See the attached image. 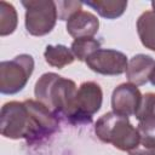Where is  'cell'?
<instances>
[{"label":"cell","instance_id":"obj_1","mask_svg":"<svg viewBox=\"0 0 155 155\" xmlns=\"http://www.w3.org/2000/svg\"><path fill=\"white\" fill-rule=\"evenodd\" d=\"M78 88L73 80L56 73L42 74L35 84L34 94L39 102L51 109L57 116L68 119L73 110Z\"/></svg>","mask_w":155,"mask_h":155},{"label":"cell","instance_id":"obj_2","mask_svg":"<svg viewBox=\"0 0 155 155\" xmlns=\"http://www.w3.org/2000/svg\"><path fill=\"white\" fill-rule=\"evenodd\" d=\"M94 132L102 142L110 143L122 151H130L140 143L138 130L132 126L128 117L114 111L105 113L97 120Z\"/></svg>","mask_w":155,"mask_h":155},{"label":"cell","instance_id":"obj_3","mask_svg":"<svg viewBox=\"0 0 155 155\" xmlns=\"http://www.w3.org/2000/svg\"><path fill=\"white\" fill-rule=\"evenodd\" d=\"M34 70V58L22 53L11 61L0 63V92L2 94H16L22 91Z\"/></svg>","mask_w":155,"mask_h":155},{"label":"cell","instance_id":"obj_4","mask_svg":"<svg viewBox=\"0 0 155 155\" xmlns=\"http://www.w3.org/2000/svg\"><path fill=\"white\" fill-rule=\"evenodd\" d=\"M25 8V29L33 36H44L56 25L58 13L57 4L51 0L22 1Z\"/></svg>","mask_w":155,"mask_h":155},{"label":"cell","instance_id":"obj_5","mask_svg":"<svg viewBox=\"0 0 155 155\" xmlns=\"http://www.w3.org/2000/svg\"><path fill=\"white\" fill-rule=\"evenodd\" d=\"M103 102V92L101 86L94 81H86L78 88L73 110L68 116V121L74 125L90 124L92 116L101 109Z\"/></svg>","mask_w":155,"mask_h":155},{"label":"cell","instance_id":"obj_6","mask_svg":"<svg viewBox=\"0 0 155 155\" xmlns=\"http://www.w3.org/2000/svg\"><path fill=\"white\" fill-rule=\"evenodd\" d=\"M0 131L5 138L27 142L30 136V116L24 102H7L1 108Z\"/></svg>","mask_w":155,"mask_h":155},{"label":"cell","instance_id":"obj_7","mask_svg":"<svg viewBox=\"0 0 155 155\" xmlns=\"http://www.w3.org/2000/svg\"><path fill=\"white\" fill-rule=\"evenodd\" d=\"M30 116V136L29 144L41 142L58 130V116L39 101H24Z\"/></svg>","mask_w":155,"mask_h":155},{"label":"cell","instance_id":"obj_8","mask_svg":"<svg viewBox=\"0 0 155 155\" xmlns=\"http://www.w3.org/2000/svg\"><path fill=\"white\" fill-rule=\"evenodd\" d=\"M87 67L102 75H120L126 71L128 61L125 53L113 48H99L86 59Z\"/></svg>","mask_w":155,"mask_h":155},{"label":"cell","instance_id":"obj_9","mask_svg":"<svg viewBox=\"0 0 155 155\" xmlns=\"http://www.w3.org/2000/svg\"><path fill=\"white\" fill-rule=\"evenodd\" d=\"M142 93L139 88L130 82L119 85L111 94V108L113 111L122 115L131 116L134 115L140 105Z\"/></svg>","mask_w":155,"mask_h":155},{"label":"cell","instance_id":"obj_10","mask_svg":"<svg viewBox=\"0 0 155 155\" xmlns=\"http://www.w3.org/2000/svg\"><path fill=\"white\" fill-rule=\"evenodd\" d=\"M154 71H155V59L149 54L138 53L128 61L125 73L130 84H133L136 86H142L150 80Z\"/></svg>","mask_w":155,"mask_h":155},{"label":"cell","instance_id":"obj_11","mask_svg":"<svg viewBox=\"0 0 155 155\" xmlns=\"http://www.w3.org/2000/svg\"><path fill=\"white\" fill-rule=\"evenodd\" d=\"M99 29L98 18L88 11H78L67 21V31L74 39L93 38Z\"/></svg>","mask_w":155,"mask_h":155},{"label":"cell","instance_id":"obj_12","mask_svg":"<svg viewBox=\"0 0 155 155\" xmlns=\"http://www.w3.org/2000/svg\"><path fill=\"white\" fill-rule=\"evenodd\" d=\"M137 33L142 45L155 52V13L143 12L137 19Z\"/></svg>","mask_w":155,"mask_h":155},{"label":"cell","instance_id":"obj_13","mask_svg":"<svg viewBox=\"0 0 155 155\" xmlns=\"http://www.w3.org/2000/svg\"><path fill=\"white\" fill-rule=\"evenodd\" d=\"M84 4L92 7L101 17L115 19L124 15L127 7V1L121 0H87Z\"/></svg>","mask_w":155,"mask_h":155},{"label":"cell","instance_id":"obj_14","mask_svg":"<svg viewBox=\"0 0 155 155\" xmlns=\"http://www.w3.org/2000/svg\"><path fill=\"white\" fill-rule=\"evenodd\" d=\"M44 57L48 65L58 69L71 64L75 59L71 50L64 45H47L44 52Z\"/></svg>","mask_w":155,"mask_h":155},{"label":"cell","instance_id":"obj_15","mask_svg":"<svg viewBox=\"0 0 155 155\" xmlns=\"http://www.w3.org/2000/svg\"><path fill=\"white\" fill-rule=\"evenodd\" d=\"M18 23L17 11L12 4L0 1V35L6 36L12 34Z\"/></svg>","mask_w":155,"mask_h":155},{"label":"cell","instance_id":"obj_16","mask_svg":"<svg viewBox=\"0 0 155 155\" xmlns=\"http://www.w3.org/2000/svg\"><path fill=\"white\" fill-rule=\"evenodd\" d=\"M99 48H101V42L93 38L75 39L70 46L74 57L81 62H86V59Z\"/></svg>","mask_w":155,"mask_h":155},{"label":"cell","instance_id":"obj_17","mask_svg":"<svg viewBox=\"0 0 155 155\" xmlns=\"http://www.w3.org/2000/svg\"><path fill=\"white\" fill-rule=\"evenodd\" d=\"M134 116L138 121L155 119V93L148 92L142 96L140 105Z\"/></svg>","mask_w":155,"mask_h":155},{"label":"cell","instance_id":"obj_18","mask_svg":"<svg viewBox=\"0 0 155 155\" xmlns=\"http://www.w3.org/2000/svg\"><path fill=\"white\" fill-rule=\"evenodd\" d=\"M137 130L140 137L139 144L149 148H155V119L139 121Z\"/></svg>","mask_w":155,"mask_h":155},{"label":"cell","instance_id":"obj_19","mask_svg":"<svg viewBox=\"0 0 155 155\" xmlns=\"http://www.w3.org/2000/svg\"><path fill=\"white\" fill-rule=\"evenodd\" d=\"M57 4V13L58 18L61 21H68L74 13L78 11L82 10V4L81 1H58Z\"/></svg>","mask_w":155,"mask_h":155},{"label":"cell","instance_id":"obj_20","mask_svg":"<svg viewBox=\"0 0 155 155\" xmlns=\"http://www.w3.org/2000/svg\"><path fill=\"white\" fill-rule=\"evenodd\" d=\"M128 155H155V148H149L139 144L134 149L128 151Z\"/></svg>","mask_w":155,"mask_h":155},{"label":"cell","instance_id":"obj_21","mask_svg":"<svg viewBox=\"0 0 155 155\" xmlns=\"http://www.w3.org/2000/svg\"><path fill=\"white\" fill-rule=\"evenodd\" d=\"M150 82H151V85H154L155 86V71L153 73V75H151V78H150V80H149Z\"/></svg>","mask_w":155,"mask_h":155},{"label":"cell","instance_id":"obj_22","mask_svg":"<svg viewBox=\"0 0 155 155\" xmlns=\"http://www.w3.org/2000/svg\"><path fill=\"white\" fill-rule=\"evenodd\" d=\"M151 7H153V12L155 13V0H154V1H151Z\"/></svg>","mask_w":155,"mask_h":155}]
</instances>
